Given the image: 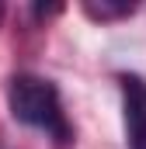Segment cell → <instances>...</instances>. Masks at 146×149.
Masks as SVG:
<instances>
[{
  "label": "cell",
  "mask_w": 146,
  "mask_h": 149,
  "mask_svg": "<svg viewBox=\"0 0 146 149\" xmlns=\"http://www.w3.org/2000/svg\"><path fill=\"white\" fill-rule=\"evenodd\" d=\"M7 108L14 114V121L42 132L56 146H70L73 142L70 118L63 111V97H59L52 80L35 76V73L11 76V83H7Z\"/></svg>",
  "instance_id": "1"
},
{
  "label": "cell",
  "mask_w": 146,
  "mask_h": 149,
  "mask_svg": "<svg viewBox=\"0 0 146 149\" xmlns=\"http://www.w3.org/2000/svg\"><path fill=\"white\" fill-rule=\"evenodd\" d=\"M118 94H122L125 146L146 149V80L139 73H122L118 76Z\"/></svg>",
  "instance_id": "2"
},
{
  "label": "cell",
  "mask_w": 146,
  "mask_h": 149,
  "mask_svg": "<svg viewBox=\"0 0 146 149\" xmlns=\"http://www.w3.org/2000/svg\"><path fill=\"white\" fill-rule=\"evenodd\" d=\"M84 14L94 21H122L129 14H136V3H129V0H87Z\"/></svg>",
  "instance_id": "3"
},
{
  "label": "cell",
  "mask_w": 146,
  "mask_h": 149,
  "mask_svg": "<svg viewBox=\"0 0 146 149\" xmlns=\"http://www.w3.org/2000/svg\"><path fill=\"white\" fill-rule=\"evenodd\" d=\"M0 17H4V7H0Z\"/></svg>",
  "instance_id": "4"
}]
</instances>
